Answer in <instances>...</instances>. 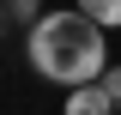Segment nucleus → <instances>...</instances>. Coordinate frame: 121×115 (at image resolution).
Here are the masks:
<instances>
[{"label": "nucleus", "mask_w": 121, "mask_h": 115, "mask_svg": "<svg viewBox=\"0 0 121 115\" xmlns=\"http://www.w3.org/2000/svg\"><path fill=\"white\" fill-rule=\"evenodd\" d=\"M121 103H109L103 85H73L67 97H60V115H115Z\"/></svg>", "instance_id": "obj_2"}, {"label": "nucleus", "mask_w": 121, "mask_h": 115, "mask_svg": "<svg viewBox=\"0 0 121 115\" xmlns=\"http://www.w3.org/2000/svg\"><path fill=\"white\" fill-rule=\"evenodd\" d=\"M0 6H6V18H18V24H36V18H43V0H0Z\"/></svg>", "instance_id": "obj_4"}, {"label": "nucleus", "mask_w": 121, "mask_h": 115, "mask_svg": "<svg viewBox=\"0 0 121 115\" xmlns=\"http://www.w3.org/2000/svg\"><path fill=\"white\" fill-rule=\"evenodd\" d=\"M97 85L109 91V103H121V67H115V61H109V67H103V79H97Z\"/></svg>", "instance_id": "obj_5"}, {"label": "nucleus", "mask_w": 121, "mask_h": 115, "mask_svg": "<svg viewBox=\"0 0 121 115\" xmlns=\"http://www.w3.org/2000/svg\"><path fill=\"white\" fill-rule=\"evenodd\" d=\"M24 61L36 67V79L48 85H97L109 67V30L91 24L79 6H60V12H43L24 30Z\"/></svg>", "instance_id": "obj_1"}, {"label": "nucleus", "mask_w": 121, "mask_h": 115, "mask_svg": "<svg viewBox=\"0 0 121 115\" xmlns=\"http://www.w3.org/2000/svg\"><path fill=\"white\" fill-rule=\"evenodd\" d=\"M79 12L103 30H121V0H79Z\"/></svg>", "instance_id": "obj_3"}]
</instances>
